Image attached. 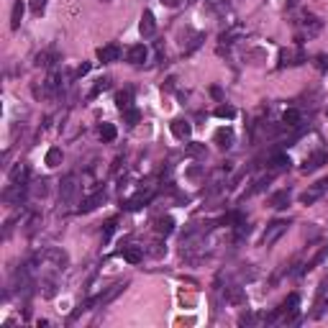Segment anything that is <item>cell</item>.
I'll return each instance as SVG.
<instances>
[{"instance_id":"cell-1","label":"cell","mask_w":328,"mask_h":328,"mask_svg":"<svg viewBox=\"0 0 328 328\" xmlns=\"http://www.w3.org/2000/svg\"><path fill=\"white\" fill-rule=\"evenodd\" d=\"M126 287H129V280H126V282H116V285H111V287L105 290V293H100V295H98V298H95L93 303H87V305H98V308H105L108 303H113V300H116V298H118V295L123 293V290H126Z\"/></svg>"},{"instance_id":"cell-2","label":"cell","mask_w":328,"mask_h":328,"mask_svg":"<svg viewBox=\"0 0 328 328\" xmlns=\"http://www.w3.org/2000/svg\"><path fill=\"white\" fill-rule=\"evenodd\" d=\"M287 231V221H272L269 226H267V231H264V236H262V244L269 249L272 244H275L280 236Z\"/></svg>"},{"instance_id":"cell-3","label":"cell","mask_w":328,"mask_h":328,"mask_svg":"<svg viewBox=\"0 0 328 328\" xmlns=\"http://www.w3.org/2000/svg\"><path fill=\"white\" fill-rule=\"evenodd\" d=\"M326 190H328V182H316L311 190H305V192L300 195V203H303V205H313V203H318V200L326 195Z\"/></svg>"},{"instance_id":"cell-4","label":"cell","mask_w":328,"mask_h":328,"mask_svg":"<svg viewBox=\"0 0 328 328\" xmlns=\"http://www.w3.org/2000/svg\"><path fill=\"white\" fill-rule=\"evenodd\" d=\"M169 131H172V136H174V139L187 141V139L192 136V123H187L185 118H174V121L169 123Z\"/></svg>"},{"instance_id":"cell-5","label":"cell","mask_w":328,"mask_h":328,"mask_svg":"<svg viewBox=\"0 0 328 328\" xmlns=\"http://www.w3.org/2000/svg\"><path fill=\"white\" fill-rule=\"evenodd\" d=\"M139 31H141L144 39H152V36L157 33V21H154V13H152V10H144V13H141Z\"/></svg>"},{"instance_id":"cell-6","label":"cell","mask_w":328,"mask_h":328,"mask_svg":"<svg viewBox=\"0 0 328 328\" xmlns=\"http://www.w3.org/2000/svg\"><path fill=\"white\" fill-rule=\"evenodd\" d=\"M75 192H77V177L75 174H67L62 179V185H59V197L64 200V203H69V200L75 197Z\"/></svg>"},{"instance_id":"cell-7","label":"cell","mask_w":328,"mask_h":328,"mask_svg":"<svg viewBox=\"0 0 328 328\" xmlns=\"http://www.w3.org/2000/svg\"><path fill=\"white\" fill-rule=\"evenodd\" d=\"M98 59H100L103 64L118 62V59H121V49H118V44H108V46H100V49H98Z\"/></svg>"},{"instance_id":"cell-8","label":"cell","mask_w":328,"mask_h":328,"mask_svg":"<svg viewBox=\"0 0 328 328\" xmlns=\"http://www.w3.org/2000/svg\"><path fill=\"white\" fill-rule=\"evenodd\" d=\"M233 139H236V136H233V131H231V129H226V126H223V129H218V131H215V136H213L215 147H218V149H223V152L233 147Z\"/></svg>"},{"instance_id":"cell-9","label":"cell","mask_w":328,"mask_h":328,"mask_svg":"<svg viewBox=\"0 0 328 328\" xmlns=\"http://www.w3.org/2000/svg\"><path fill=\"white\" fill-rule=\"evenodd\" d=\"M298 305H300V295H295V293H293V295H290V298L280 305V311H277V313L287 316V321H290V318H293V316L298 313Z\"/></svg>"},{"instance_id":"cell-10","label":"cell","mask_w":328,"mask_h":328,"mask_svg":"<svg viewBox=\"0 0 328 328\" xmlns=\"http://www.w3.org/2000/svg\"><path fill=\"white\" fill-rule=\"evenodd\" d=\"M154 231H157L159 236H169V233L174 231V218H172V215L157 218V221H154Z\"/></svg>"},{"instance_id":"cell-11","label":"cell","mask_w":328,"mask_h":328,"mask_svg":"<svg viewBox=\"0 0 328 328\" xmlns=\"http://www.w3.org/2000/svg\"><path fill=\"white\" fill-rule=\"evenodd\" d=\"M290 200H293V195H290V190H280L269 197V205L272 208H277V210H285L290 205Z\"/></svg>"},{"instance_id":"cell-12","label":"cell","mask_w":328,"mask_h":328,"mask_svg":"<svg viewBox=\"0 0 328 328\" xmlns=\"http://www.w3.org/2000/svg\"><path fill=\"white\" fill-rule=\"evenodd\" d=\"M129 62L131 64H144V62H147V46H144V44H134L129 49Z\"/></svg>"},{"instance_id":"cell-13","label":"cell","mask_w":328,"mask_h":328,"mask_svg":"<svg viewBox=\"0 0 328 328\" xmlns=\"http://www.w3.org/2000/svg\"><path fill=\"white\" fill-rule=\"evenodd\" d=\"M121 254H123V259L129 262V264H139L144 259V249L141 246H126Z\"/></svg>"},{"instance_id":"cell-14","label":"cell","mask_w":328,"mask_h":328,"mask_svg":"<svg viewBox=\"0 0 328 328\" xmlns=\"http://www.w3.org/2000/svg\"><path fill=\"white\" fill-rule=\"evenodd\" d=\"M328 157L323 154V152H316L311 159H305V164H303V172H316L318 167H323V162H326Z\"/></svg>"},{"instance_id":"cell-15","label":"cell","mask_w":328,"mask_h":328,"mask_svg":"<svg viewBox=\"0 0 328 328\" xmlns=\"http://www.w3.org/2000/svg\"><path fill=\"white\" fill-rule=\"evenodd\" d=\"M131 103H134V90H131V87L121 90V93L116 95V105L121 108V111H129V108H131Z\"/></svg>"},{"instance_id":"cell-16","label":"cell","mask_w":328,"mask_h":328,"mask_svg":"<svg viewBox=\"0 0 328 328\" xmlns=\"http://www.w3.org/2000/svg\"><path fill=\"white\" fill-rule=\"evenodd\" d=\"M26 179H28V167L26 164H15L10 172V182L13 185H26Z\"/></svg>"},{"instance_id":"cell-17","label":"cell","mask_w":328,"mask_h":328,"mask_svg":"<svg viewBox=\"0 0 328 328\" xmlns=\"http://www.w3.org/2000/svg\"><path fill=\"white\" fill-rule=\"evenodd\" d=\"M103 200H105V192H95V195H90L85 203L80 205V210L82 213H90V210H95L98 205H103Z\"/></svg>"},{"instance_id":"cell-18","label":"cell","mask_w":328,"mask_h":328,"mask_svg":"<svg viewBox=\"0 0 328 328\" xmlns=\"http://www.w3.org/2000/svg\"><path fill=\"white\" fill-rule=\"evenodd\" d=\"M282 121H285V126H290V129H295V126H300L303 116H300V111H298V108H287V111L282 113Z\"/></svg>"},{"instance_id":"cell-19","label":"cell","mask_w":328,"mask_h":328,"mask_svg":"<svg viewBox=\"0 0 328 328\" xmlns=\"http://www.w3.org/2000/svg\"><path fill=\"white\" fill-rule=\"evenodd\" d=\"M149 197H152V192H139V195H134L129 203H126V208H129V210H139L141 205L149 203Z\"/></svg>"},{"instance_id":"cell-20","label":"cell","mask_w":328,"mask_h":328,"mask_svg":"<svg viewBox=\"0 0 328 328\" xmlns=\"http://www.w3.org/2000/svg\"><path fill=\"white\" fill-rule=\"evenodd\" d=\"M21 18H23V3L18 0V3L13 5V13H10V28L18 31V26H21Z\"/></svg>"},{"instance_id":"cell-21","label":"cell","mask_w":328,"mask_h":328,"mask_svg":"<svg viewBox=\"0 0 328 328\" xmlns=\"http://www.w3.org/2000/svg\"><path fill=\"white\" fill-rule=\"evenodd\" d=\"M116 136H118V131H116V126H113V123H103V126H100V139H103L105 144L116 141Z\"/></svg>"},{"instance_id":"cell-22","label":"cell","mask_w":328,"mask_h":328,"mask_svg":"<svg viewBox=\"0 0 328 328\" xmlns=\"http://www.w3.org/2000/svg\"><path fill=\"white\" fill-rule=\"evenodd\" d=\"M62 164V149L59 147H51L46 152V167H59Z\"/></svg>"},{"instance_id":"cell-23","label":"cell","mask_w":328,"mask_h":328,"mask_svg":"<svg viewBox=\"0 0 328 328\" xmlns=\"http://www.w3.org/2000/svg\"><path fill=\"white\" fill-rule=\"evenodd\" d=\"M187 157H195V159H205V144H197V141H192V144H187Z\"/></svg>"},{"instance_id":"cell-24","label":"cell","mask_w":328,"mask_h":328,"mask_svg":"<svg viewBox=\"0 0 328 328\" xmlns=\"http://www.w3.org/2000/svg\"><path fill=\"white\" fill-rule=\"evenodd\" d=\"M282 64H300L303 62V51H282Z\"/></svg>"},{"instance_id":"cell-25","label":"cell","mask_w":328,"mask_h":328,"mask_svg":"<svg viewBox=\"0 0 328 328\" xmlns=\"http://www.w3.org/2000/svg\"><path fill=\"white\" fill-rule=\"evenodd\" d=\"M46 257H49V259H54L59 267H67V254H64V251H59V249H49Z\"/></svg>"},{"instance_id":"cell-26","label":"cell","mask_w":328,"mask_h":328,"mask_svg":"<svg viewBox=\"0 0 328 328\" xmlns=\"http://www.w3.org/2000/svg\"><path fill=\"white\" fill-rule=\"evenodd\" d=\"M228 300H231L233 305H244V303H246V295L241 293V287H233L231 293H228Z\"/></svg>"},{"instance_id":"cell-27","label":"cell","mask_w":328,"mask_h":328,"mask_svg":"<svg viewBox=\"0 0 328 328\" xmlns=\"http://www.w3.org/2000/svg\"><path fill=\"white\" fill-rule=\"evenodd\" d=\"M108 87H111V77H100V80L95 82V87H93V93H90V95H93V98H95V95H100V93H105V90H108Z\"/></svg>"},{"instance_id":"cell-28","label":"cell","mask_w":328,"mask_h":328,"mask_svg":"<svg viewBox=\"0 0 328 328\" xmlns=\"http://www.w3.org/2000/svg\"><path fill=\"white\" fill-rule=\"evenodd\" d=\"M208 8L213 13H226L228 10V0H208Z\"/></svg>"},{"instance_id":"cell-29","label":"cell","mask_w":328,"mask_h":328,"mask_svg":"<svg viewBox=\"0 0 328 328\" xmlns=\"http://www.w3.org/2000/svg\"><path fill=\"white\" fill-rule=\"evenodd\" d=\"M123 118H126V123H129V126H136L141 121V113L134 111V108H129V111H123Z\"/></svg>"},{"instance_id":"cell-30","label":"cell","mask_w":328,"mask_h":328,"mask_svg":"<svg viewBox=\"0 0 328 328\" xmlns=\"http://www.w3.org/2000/svg\"><path fill=\"white\" fill-rule=\"evenodd\" d=\"M46 3H49V0H31V13H33V15H44Z\"/></svg>"},{"instance_id":"cell-31","label":"cell","mask_w":328,"mask_h":328,"mask_svg":"<svg viewBox=\"0 0 328 328\" xmlns=\"http://www.w3.org/2000/svg\"><path fill=\"white\" fill-rule=\"evenodd\" d=\"M215 116H218V118H233L236 111H233L231 105H218V108H215Z\"/></svg>"},{"instance_id":"cell-32","label":"cell","mask_w":328,"mask_h":328,"mask_svg":"<svg viewBox=\"0 0 328 328\" xmlns=\"http://www.w3.org/2000/svg\"><path fill=\"white\" fill-rule=\"evenodd\" d=\"M272 167H275V169H285V167H290V159L285 154H277L275 159H272Z\"/></svg>"},{"instance_id":"cell-33","label":"cell","mask_w":328,"mask_h":328,"mask_svg":"<svg viewBox=\"0 0 328 328\" xmlns=\"http://www.w3.org/2000/svg\"><path fill=\"white\" fill-rule=\"evenodd\" d=\"M113 231H116V221H108V223H105V233H103V239L108 241V239L113 236Z\"/></svg>"},{"instance_id":"cell-34","label":"cell","mask_w":328,"mask_h":328,"mask_svg":"<svg viewBox=\"0 0 328 328\" xmlns=\"http://www.w3.org/2000/svg\"><path fill=\"white\" fill-rule=\"evenodd\" d=\"M326 254H328V246H326V249H321V251H318V254H316V259H313V262H311V267H316V264H321V262H323V259H326ZM311 267H308V269H311Z\"/></svg>"},{"instance_id":"cell-35","label":"cell","mask_w":328,"mask_h":328,"mask_svg":"<svg viewBox=\"0 0 328 328\" xmlns=\"http://www.w3.org/2000/svg\"><path fill=\"white\" fill-rule=\"evenodd\" d=\"M187 177H190V179H200V177H203V169H200V167H190V169H187Z\"/></svg>"},{"instance_id":"cell-36","label":"cell","mask_w":328,"mask_h":328,"mask_svg":"<svg viewBox=\"0 0 328 328\" xmlns=\"http://www.w3.org/2000/svg\"><path fill=\"white\" fill-rule=\"evenodd\" d=\"M154 249H152V254L154 257H162V254H167V249H162V244H152Z\"/></svg>"},{"instance_id":"cell-37","label":"cell","mask_w":328,"mask_h":328,"mask_svg":"<svg viewBox=\"0 0 328 328\" xmlns=\"http://www.w3.org/2000/svg\"><path fill=\"white\" fill-rule=\"evenodd\" d=\"M182 3V0H162V5H167V8H177Z\"/></svg>"},{"instance_id":"cell-38","label":"cell","mask_w":328,"mask_h":328,"mask_svg":"<svg viewBox=\"0 0 328 328\" xmlns=\"http://www.w3.org/2000/svg\"><path fill=\"white\" fill-rule=\"evenodd\" d=\"M318 67L326 69V67H328V57H318Z\"/></svg>"},{"instance_id":"cell-39","label":"cell","mask_w":328,"mask_h":328,"mask_svg":"<svg viewBox=\"0 0 328 328\" xmlns=\"http://www.w3.org/2000/svg\"><path fill=\"white\" fill-rule=\"evenodd\" d=\"M87 72H90V64H82V67H80V69H77V75H80V77H82V75H87Z\"/></svg>"},{"instance_id":"cell-40","label":"cell","mask_w":328,"mask_h":328,"mask_svg":"<svg viewBox=\"0 0 328 328\" xmlns=\"http://www.w3.org/2000/svg\"><path fill=\"white\" fill-rule=\"evenodd\" d=\"M326 116H328V111H326Z\"/></svg>"}]
</instances>
